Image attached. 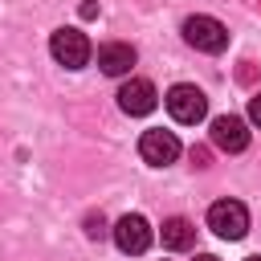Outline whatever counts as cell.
I'll return each mask as SVG.
<instances>
[{
	"instance_id": "1",
	"label": "cell",
	"mask_w": 261,
	"mask_h": 261,
	"mask_svg": "<svg viewBox=\"0 0 261 261\" xmlns=\"http://www.w3.org/2000/svg\"><path fill=\"white\" fill-rule=\"evenodd\" d=\"M184 41L200 53H224L228 49V29L216 16H188L184 20Z\"/></svg>"
},
{
	"instance_id": "2",
	"label": "cell",
	"mask_w": 261,
	"mask_h": 261,
	"mask_svg": "<svg viewBox=\"0 0 261 261\" xmlns=\"http://www.w3.org/2000/svg\"><path fill=\"white\" fill-rule=\"evenodd\" d=\"M208 228H212L216 237H224V241H241V237L249 232V212H245V204H241V200H216V204L208 208Z\"/></svg>"
},
{
	"instance_id": "3",
	"label": "cell",
	"mask_w": 261,
	"mask_h": 261,
	"mask_svg": "<svg viewBox=\"0 0 261 261\" xmlns=\"http://www.w3.org/2000/svg\"><path fill=\"white\" fill-rule=\"evenodd\" d=\"M49 53L57 57V65L82 69V65L90 61V37H86L82 29H57V33L49 37Z\"/></svg>"
},
{
	"instance_id": "4",
	"label": "cell",
	"mask_w": 261,
	"mask_h": 261,
	"mask_svg": "<svg viewBox=\"0 0 261 261\" xmlns=\"http://www.w3.org/2000/svg\"><path fill=\"white\" fill-rule=\"evenodd\" d=\"M167 114L175 118V122H184V126H192V122H200L204 114H208V98H204V90H196V86H171L167 90Z\"/></svg>"
},
{
	"instance_id": "5",
	"label": "cell",
	"mask_w": 261,
	"mask_h": 261,
	"mask_svg": "<svg viewBox=\"0 0 261 261\" xmlns=\"http://www.w3.org/2000/svg\"><path fill=\"white\" fill-rule=\"evenodd\" d=\"M110 232H114V245H118L122 253H130V257L147 253V249H151V237H155V232H151V224H147L139 212H126Z\"/></svg>"
},
{
	"instance_id": "6",
	"label": "cell",
	"mask_w": 261,
	"mask_h": 261,
	"mask_svg": "<svg viewBox=\"0 0 261 261\" xmlns=\"http://www.w3.org/2000/svg\"><path fill=\"white\" fill-rule=\"evenodd\" d=\"M212 147L216 151H228V155H237V151H245L249 147V126H245V118H237V114H220V118H212Z\"/></svg>"
},
{
	"instance_id": "7",
	"label": "cell",
	"mask_w": 261,
	"mask_h": 261,
	"mask_svg": "<svg viewBox=\"0 0 261 261\" xmlns=\"http://www.w3.org/2000/svg\"><path fill=\"white\" fill-rule=\"evenodd\" d=\"M139 155L151 163V167H167L179 159V139L171 130H143L139 139Z\"/></svg>"
},
{
	"instance_id": "8",
	"label": "cell",
	"mask_w": 261,
	"mask_h": 261,
	"mask_svg": "<svg viewBox=\"0 0 261 261\" xmlns=\"http://www.w3.org/2000/svg\"><path fill=\"white\" fill-rule=\"evenodd\" d=\"M155 102H159V94H155V86L147 82V77H130V82H122V90H118V106H122V114H151L155 110Z\"/></svg>"
},
{
	"instance_id": "9",
	"label": "cell",
	"mask_w": 261,
	"mask_h": 261,
	"mask_svg": "<svg viewBox=\"0 0 261 261\" xmlns=\"http://www.w3.org/2000/svg\"><path fill=\"white\" fill-rule=\"evenodd\" d=\"M98 65H102V73L122 77V73H130V65H135V49L122 45V41H110V45L98 49Z\"/></svg>"
},
{
	"instance_id": "10",
	"label": "cell",
	"mask_w": 261,
	"mask_h": 261,
	"mask_svg": "<svg viewBox=\"0 0 261 261\" xmlns=\"http://www.w3.org/2000/svg\"><path fill=\"white\" fill-rule=\"evenodd\" d=\"M192 241H196L192 220H184V216H167L163 220V245L167 249H192Z\"/></svg>"
},
{
	"instance_id": "11",
	"label": "cell",
	"mask_w": 261,
	"mask_h": 261,
	"mask_svg": "<svg viewBox=\"0 0 261 261\" xmlns=\"http://www.w3.org/2000/svg\"><path fill=\"white\" fill-rule=\"evenodd\" d=\"M106 232H110V228H106V216H102V212H90V216H86V237L102 241Z\"/></svg>"
},
{
	"instance_id": "12",
	"label": "cell",
	"mask_w": 261,
	"mask_h": 261,
	"mask_svg": "<svg viewBox=\"0 0 261 261\" xmlns=\"http://www.w3.org/2000/svg\"><path fill=\"white\" fill-rule=\"evenodd\" d=\"M249 122H253V126H261V90L249 98Z\"/></svg>"
},
{
	"instance_id": "13",
	"label": "cell",
	"mask_w": 261,
	"mask_h": 261,
	"mask_svg": "<svg viewBox=\"0 0 261 261\" xmlns=\"http://www.w3.org/2000/svg\"><path fill=\"white\" fill-rule=\"evenodd\" d=\"M192 163L196 167H208V147H192Z\"/></svg>"
},
{
	"instance_id": "14",
	"label": "cell",
	"mask_w": 261,
	"mask_h": 261,
	"mask_svg": "<svg viewBox=\"0 0 261 261\" xmlns=\"http://www.w3.org/2000/svg\"><path fill=\"white\" fill-rule=\"evenodd\" d=\"M196 261H220V257H212V253H196Z\"/></svg>"
},
{
	"instance_id": "15",
	"label": "cell",
	"mask_w": 261,
	"mask_h": 261,
	"mask_svg": "<svg viewBox=\"0 0 261 261\" xmlns=\"http://www.w3.org/2000/svg\"><path fill=\"white\" fill-rule=\"evenodd\" d=\"M245 261H261V257H245Z\"/></svg>"
}]
</instances>
